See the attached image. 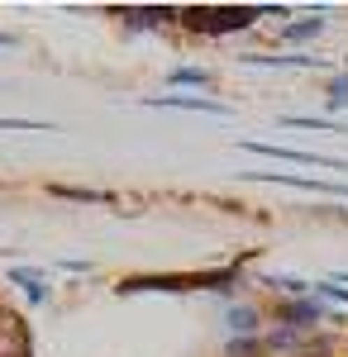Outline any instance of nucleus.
Returning a JSON list of instances; mask_svg holds the SVG:
<instances>
[{"label":"nucleus","instance_id":"nucleus-1","mask_svg":"<svg viewBox=\"0 0 348 357\" xmlns=\"http://www.w3.org/2000/svg\"><path fill=\"white\" fill-rule=\"evenodd\" d=\"M258 15H263L258 5H196V10H182V24L191 33H239Z\"/></svg>","mask_w":348,"mask_h":357},{"label":"nucleus","instance_id":"nucleus-2","mask_svg":"<svg viewBox=\"0 0 348 357\" xmlns=\"http://www.w3.org/2000/svg\"><path fill=\"white\" fill-rule=\"evenodd\" d=\"M243 153H263V158H277V162H310V167H339L344 172V162H334V158H320V153H300V148H272V143H239Z\"/></svg>","mask_w":348,"mask_h":357},{"label":"nucleus","instance_id":"nucleus-3","mask_svg":"<svg viewBox=\"0 0 348 357\" xmlns=\"http://www.w3.org/2000/svg\"><path fill=\"white\" fill-rule=\"evenodd\" d=\"M277 319H282L287 329L310 333V329H315V324L324 319V310H320L315 301H305V296H300V301H287V305H282V310H277Z\"/></svg>","mask_w":348,"mask_h":357},{"label":"nucleus","instance_id":"nucleus-4","mask_svg":"<svg viewBox=\"0 0 348 357\" xmlns=\"http://www.w3.org/2000/svg\"><path fill=\"white\" fill-rule=\"evenodd\" d=\"M0 357H29V333L10 310H0Z\"/></svg>","mask_w":348,"mask_h":357},{"label":"nucleus","instance_id":"nucleus-5","mask_svg":"<svg viewBox=\"0 0 348 357\" xmlns=\"http://www.w3.org/2000/svg\"><path fill=\"white\" fill-rule=\"evenodd\" d=\"M263 181H282V186H296V191H324V195H348V186L339 181H305V176H287V172H253Z\"/></svg>","mask_w":348,"mask_h":357},{"label":"nucleus","instance_id":"nucleus-6","mask_svg":"<svg viewBox=\"0 0 348 357\" xmlns=\"http://www.w3.org/2000/svg\"><path fill=\"white\" fill-rule=\"evenodd\" d=\"M153 105H167V110H201V114H224L219 100H205V96H153Z\"/></svg>","mask_w":348,"mask_h":357},{"label":"nucleus","instance_id":"nucleus-7","mask_svg":"<svg viewBox=\"0 0 348 357\" xmlns=\"http://www.w3.org/2000/svg\"><path fill=\"white\" fill-rule=\"evenodd\" d=\"M305 338H310V333L287 329V324H282L277 333H268V353H300V348H305Z\"/></svg>","mask_w":348,"mask_h":357},{"label":"nucleus","instance_id":"nucleus-8","mask_svg":"<svg viewBox=\"0 0 348 357\" xmlns=\"http://www.w3.org/2000/svg\"><path fill=\"white\" fill-rule=\"evenodd\" d=\"M224 324L234 329V338H253V329H258V310H248V305H234V310L224 314Z\"/></svg>","mask_w":348,"mask_h":357},{"label":"nucleus","instance_id":"nucleus-9","mask_svg":"<svg viewBox=\"0 0 348 357\" xmlns=\"http://www.w3.org/2000/svg\"><path fill=\"white\" fill-rule=\"evenodd\" d=\"M10 281H15V286H24V296H29L34 305L48 301V286H43V276H38V272H29V267H15V272H10Z\"/></svg>","mask_w":348,"mask_h":357},{"label":"nucleus","instance_id":"nucleus-10","mask_svg":"<svg viewBox=\"0 0 348 357\" xmlns=\"http://www.w3.org/2000/svg\"><path fill=\"white\" fill-rule=\"evenodd\" d=\"M243 62H253V67H320V57H310V53H296V57H263V53H248Z\"/></svg>","mask_w":348,"mask_h":357},{"label":"nucleus","instance_id":"nucleus-11","mask_svg":"<svg viewBox=\"0 0 348 357\" xmlns=\"http://www.w3.org/2000/svg\"><path fill=\"white\" fill-rule=\"evenodd\" d=\"M263 348H268L263 338H229L224 343V357H263Z\"/></svg>","mask_w":348,"mask_h":357},{"label":"nucleus","instance_id":"nucleus-12","mask_svg":"<svg viewBox=\"0 0 348 357\" xmlns=\"http://www.w3.org/2000/svg\"><path fill=\"white\" fill-rule=\"evenodd\" d=\"M172 86H210V72H201V67H177V72H172Z\"/></svg>","mask_w":348,"mask_h":357},{"label":"nucleus","instance_id":"nucleus-13","mask_svg":"<svg viewBox=\"0 0 348 357\" xmlns=\"http://www.w3.org/2000/svg\"><path fill=\"white\" fill-rule=\"evenodd\" d=\"M329 105H334V110H344V105H348V72L334 77V86H329Z\"/></svg>","mask_w":348,"mask_h":357},{"label":"nucleus","instance_id":"nucleus-14","mask_svg":"<svg viewBox=\"0 0 348 357\" xmlns=\"http://www.w3.org/2000/svg\"><path fill=\"white\" fill-rule=\"evenodd\" d=\"M320 29H324V20H305V24H291V29H287V38H315Z\"/></svg>","mask_w":348,"mask_h":357},{"label":"nucleus","instance_id":"nucleus-15","mask_svg":"<svg viewBox=\"0 0 348 357\" xmlns=\"http://www.w3.org/2000/svg\"><path fill=\"white\" fill-rule=\"evenodd\" d=\"M287 124H296V129H339V124H329V119H305V114H291Z\"/></svg>","mask_w":348,"mask_h":357},{"label":"nucleus","instance_id":"nucleus-16","mask_svg":"<svg viewBox=\"0 0 348 357\" xmlns=\"http://www.w3.org/2000/svg\"><path fill=\"white\" fill-rule=\"evenodd\" d=\"M0 129H48V124H38V119H0Z\"/></svg>","mask_w":348,"mask_h":357},{"label":"nucleus","instance_id":"nucleus-17","mask_svg":"<svg viewBox=\"0 0 348 357\" xmlns=\"http://www.w3.org/2000/svg\"><path fill=\"white\" fill-rule=\"evenodd\" d=\"M10 43H15V38H10V33H0V48H10Z\"/></svg>","mask_w":348,"mask_h":357}]
</instances>
